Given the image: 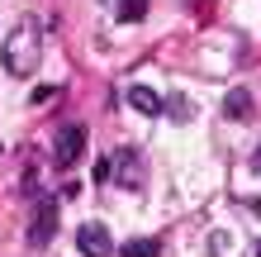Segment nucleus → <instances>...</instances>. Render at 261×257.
I'll return each mask as SVG.
<instances>
[{"label": "nucleus", "instance_id": "7", "mask_svg": "<svg viewBox=\"0 0 261 257\" xmlns=\"http://www.w3.org/2000/svg\"><path fill=\"white\" fill-rule=\"evenodd\" d=\"M128 105H133L138 114H162V96H157L152 86H143V81L128 86Z\"/></svg>", "mask_w": 261, "mask_h": 257}, {"label": "nucleus", "instance_id": "9", "mask_svg": "<svg viewBox=\"0 0 261 257\" xmlns=\"http://www.w3.org/2000/svg\"><path fill=\"white\" fill-rule=\"evenodd\" d=\"M162 243L157 238H133V243H124V257H157Z\"/></svg>", "mask_w": 261, "mask_h": 257}, {"label": "nucleus", "instance_id": "10", "mask_svg": "<svg viewBox=\"0 0 261 257\" xmlns=\"http://www.w3.org/2000/svg\"><path fill=\"white\" fill-rule=\"evenodd\" d=\"M147 14V0H119V19L124 24H138Z\"/></svg>", "mask_w": 261, "mask_h": 257}, {"label": "nucleus", "instance_id": "2", "mask_svg": "<svg viewBox=\"0 0 261 257\" xmlns=\"http://www.w3.org/2000/svg\"><path fill=\"white\" fill-rule=\"evenodd\" d=\"M110 181H119L124 191H143L147 186V162L138 148H119V153L110 157Z\"/></svg>", "mask_w": 261, "mask_h": 257}, {"label": "nucleus", "instance_id": "3", "mask_svg": "<svg viewBox=\"0 0 261 257\" xmlns=\"http://www.w3.org/2000/svg\"><path fill=\"white\" fill-rule=\"evenodd\" d=\"M86 157V129L81 124H62L53 138V162L57 167H76V162Z\"/></svg>", "mask_w": 261, "mask_h": 257}, {"label": "nucleus", "instance_id": "8", "mask_svg": "<svg viewBox=\"0 0 261 257\" xmlns=\"http://www.w3.org/2000/svg\"><path fill=\"white\" fill-rule=\"evenodd\" d=\"M162 114L171 119V124H190L195 119V100L190 96H171V100H162Z\"/></svg>", "mask_w": 261, "mask_h": 257}, {"label": "nucleus", "instance_id": "6", "mask_svg": "<svg viewBox=\"0 0 261 257\" xmlns=\"http://www.w3.org/2000/svg\"><path fill=\"white\" fill-rule=\"evenodd\" d=\"M223 114L228 119H233V124H242V119H252V90H228V96H223Z\"/></svg>", "mask_w": 261, "mask_h": 257}, {"label": "nucleus", "instance_id": "12", "mask_svg": "<svg viewBox=\"0 0 261 257\" xmlns=\"http://www.w3.org/2000/svg\"><path fill=\"white\" fill-rule=\"evenodd\" d=\"M252 172H261V148H256V153H252Z\"/></svg>", "mask_w": 261, "mask_h": 257}, {"label": "nucleus", "instance_id": "5", "mask_svg": "<svg viewBox=\"0 0 261 257\" xmlns=\"http://www.w3.org/2000/svg\"><path fill=\"white\" fill-rule=\"evenodd\" d=\"M76 248H81V257H110L114 252V238H110V229H105V224H81V229H76Z\"/></svg>", "mask_w": 261, "mask_h": 257}, {"label": "nucleus", "instance_id": "4", "mask_svg": "<svg viewBox=\"0 0 261 257\" xmlns=\"http://www.w3.org/2000/svg\"><path fill=\"white\" fill-rule=\"evenodd\" d=\"M53 233H57V200H53V195H38L34 224H29V243H34V248H48Z\"/></svg>", "mask_w": 261, "mask_h": 257}, {"label": "nucleus", "instance_id": "14", "mask_svg": "<svg viewBox=\"0 0 261 257\" xmlns=\"http://www.w3.org/2000/svg\"><path fill=\"white\" fill-rule=\"evenodd\" d=\"M0 153H5V143H0Z\"/></svg>", "mask_w": 261, "mask_h": 257}, {"label": "nucleus", "instance_id": "11", "mask_svg": "<svg viewBox=\"0 0 261 257\" xmlns=\"http://www.w3.org/2000/svg\"><path fill=\"white\" fill-rule=\"evenodd\" d=\"M233 248V233H209V252L219 257V252H228Z\"/></svg>", "mask_w": 261, "mask_h": 257}, {"label": "nucleus", "instance_id": "13", "mask_svg": "<svg viewBox=\"0 0 261 257\" xmlns=\"http://www.w3.org/2000/svg\"><path fill=\"white\" fill-rule=\"evenodd\" d=\"M256 257H261V243H256Z\"/></svg>", "mask_w": 261, "mask_h": 257}, {"label": "nucleus", "instance_id": "1", "mask_svg": "<svg viewBox=\"0 0 261 257\" xmlns=\"http://www.w3.org/2000/svg\"><path fill=\"white\" fill-rule=\"evenodd\" d=\"M38 38H43V24L34 19V14H24V19L10 29L5 48H0V62H5L10 77H34V67H38Z\"/></svg>", "mask_w": 261, "mask_h": 257}]
</instances>
